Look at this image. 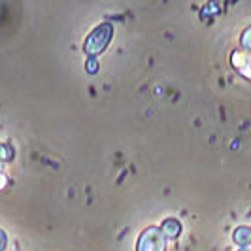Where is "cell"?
I'll return each instance as SVG.
<instances>
[{
  "label": "cell",
  "instance_id": "6da1fadb",
  "mask_svg": "<svg viewBox=\"0 0 251 251\" xmlns=\"http://www.w3.org/2000/svg\"><path fill=\"white\" fill-rule=\"evenodd\" d=\"M112 36H113L112 23H100V25L89 34V38L85 40L83 50H85V53H87L89 57H97V55H100L102 51L108 48V44L112 42Z\"/></svg>",
  "mask_w": 251,
  "mask_h": 251
},
{
  "label": "cell",
  "instance_id": "7a4b0ae2",
  "mask_svg": "<svg viewBox=\"0 0 251 251\" xmlns=\"http://www.w3.org/2000/svg\"><path fill=\"white\" fill-rule=\"evenodd\" d=\"M136 251H166V238L157 226H148L138 238Z\"/></svg>",
  "mask_w": 251,
  "mask_h": 251
},
{
  "label": "cell",
  "instance_id": "3957f363",
  "mask_svg": "<svg viewBox=\"0 0 251 251\" xmlns=\"http://www.w3.org/2000/svg\"><path fill=\"white\" fill-rule=\"evenodd\" d=\"M230 63L234 66V70L240 72L244 77L251 79V53L246 50H236L230 57Z\"/></svg>",
  "mask_w": 251,
  "mask_h": 251
},
{
  "label": "cell",
  "instance_id": "277c9868",
  "mask_svg": "<svg viewBox=\"0 0 251 251\" xmlns=\"http://www.w3.org/2000/svg\"><path fill=\"white\" fill-rule=\"evenodd\" d=\"M161 232L164 234V238H177L181 234V223L177 219H174V217H168V219H164L163 225H161Z\"/></svg>",
  "mask_w": 251,
  "mask_h": 251
},
{
  "label": "cell",
  "instance_id": "5b68a950",
  "mask_svg": "<svg viewBox=\"0 0 251 251\" xmlns=\"http://www.w3.org/2000/svg\"><path fill=\"white\" fill-rule=\"evenodd\" d=\"M234 244H238L242 248H248L251 244V226H238L232 234Z\"/></svg>",
  "mask_w": 251,
  "mask_h": 251
},
{
  "label": "cell",
  "instance_id": "8992f818",
  "mask_svg": "<svg viewBox=\"0 0 251 251\" xmlns=\"http://www.w3.org/2000/svg\"><path fill=\"white\" fill-rule=\"evenodd\" d=\"M13 157H15V151L10 144H0V161H12Z\"/></svg>",
  "mask_w": 251,
  "mask_h": 251
},
{
  "label": "cell",
  "instance_id": "52a82bcc",
  "mask_svg": "<svg viewBox=\"0 0 251 251\" xmlns=\"http://www.w3.org/2000/svg\"><path fill=\"white\" fill-rule=\"evenodd\" d=\"M240 44L246 51L251 53V26H248L244 32H242V38H240Z\"/></svg>",
  "mask_w": 251,
  "mask_h": 251
},
{
  "label": "cell",
  "instance_id": "ba28073f",
  "mask_svg": "<svg viewBox=\"0 0 251 251\" xmlns=\"http://www.w3.org/2000/svg\"><path fill=\"white\" fill-rule=\"evenodd\" d=\"M85 68H87V72H91V74H97V72H99V63L95 61V57H89Z\"/></svg>",
  "mask_w": 251,
  "mask_h": 251
},
{
  "label": "cell",
  "instance_id": "9c48e42d",
  "mask_svg": "<svg viewBox=\"0 0 251 251\" xmlns=\"http://www.w3.org/2000/svg\"><path fill=\"white\" fill-rule=\"evenodd\" d=\"M6 244H8V236H6V232L0 228V251L6 250Z\"/></svg>",
  "mask_w": 251,
  "mask_h": 251
},
{
  "label": "cell",
  "instance_id": "30bf717a",
  "mask_svg": "<svg viewBox=\"0 0 251 251\" xmlns=\"http://www.w3.org/2000/svg\"><path fill=\"white\" fill-rule=\"evenodd\" d=\"M8 185V176L4 174V172H0V191Z\"/></svg>",
  "mask_w": 251,
  "mask_h": 251
},
{
  "label": "cell",
  "instance_id": "8fae6325",
  "mask_svg": "<svg viewBox=\"0 0 251 251\" xmlns=\"http://www.w3.org/2000/svg\"><path fill=\"white\" fill-rule=\"evenodd\" d=\"M240 251H251V250H250V248H242Z\"/></svg>",
  "mask_w": 251,
  "mask_h": 251
}]
</instances>
